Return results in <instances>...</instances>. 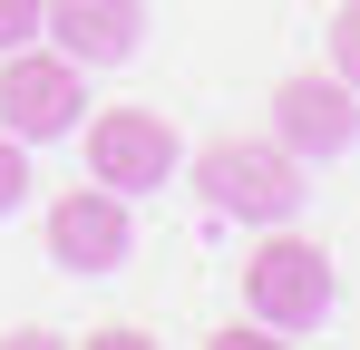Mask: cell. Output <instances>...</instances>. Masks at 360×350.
Returning <instances> with one entry per match:
<instances>
[{"instance_id": "11", "label": "cell", "mask_w": 360, "mask_h": 350, "mask_svg": "<svg viewBox=\"0 0 360 350\" xmlns=\"http://www.w3.org/2000/svg\"><path fill=\"white\" fill-rule=\"evenodd\" d=\"M88 350H146V331H136V321H98V331H88Z\"/></svg>"}, {"instance_id": "2", "label": "cell", "mask_w": 360, "mask_h": 350, "mask_svg": "<svg viewBox=\"0 0 360 350\" xmlns=\"http://www.w3.org/2000/svg\"><path fill=\"white\" fill-rule=\"evenodd\" d=\"M243 311L273 321V331H311V321L331 311V253H321L311 233L273 224L253 253H243Z\"/></svg>"}, {"instance_id": "8", "label": "cell", "mask_w": 360, "mask_h": 350, "mask_svg": "<svg viewBox=\"0 0 360 350\" xmlns=\"http://www.w3.org/2000/svg\"><path fill=\"white\" fill-rule=\"evenodd\" d=\"M331 78H351V88H360V0L331 10Z\"/></svg>"}, {"instance_id": "3", "label": "cell", "mask_w": 360, "mask_h": 350, "mask_svg": "<svg viewBox=\"0 0 360 350\" xmlns=\"http://www.w3.org/2000/svg\"><path fill=\"white\" fill-rule=\"evenodd\" d=\"M78 117H88V68L68 49H0V127L20 136V146H39V136H78Z\"/></svg>"}, {"instance_id": "7", "label": "cell", "mask_w": 360, "mask_h": 350, "mask_svg": "<svg viewBox=\"0 0 360 350\" xmlns=\"http://www.w3.org/2000/svg\"><path fill=\"white\" fill-rule=\"evenodd\" d=\"M39 39H49V49H68L78 68H117V58L146 39V0H49Z\"/></svg>"}, {"instance_id": "5", "label": "cell", "mask_w": 360, "mask_h": 350, "mask_svg": "<svg viewBox=\"0 0 360 350\" xmlns=\"http://www.w3.org/2000/svg\"><path fill=\"white\" fill-rule=\"evenodd\" d=\"M127 253H136V224H127V195L117 185H68L59 205H49V263L59 273H117Z\"/></svg>"}, {"instance_id": "10", "label": "cell", "mask_w": 360, "mask_h": 350, "mask_svg": "<svg viewBox=\"0 0 360 350\" xmlns=\"http://www.w3.org/2000/svg\"><path fill=\"white\" fill-rule=\"evenodd\" d=\"M39 20H49V0H0V49H30Z\"/></svg>"}, {"instance_id": "9", "label": "cell", "mask_w": 360, "mask_h": 350, "mask_svg": "<svg viewBox=\"0 0 360 350\" xmlns=\"http://www.w3.org/2000/svg\"><path fill=\"white\" fill-rule=\"evenodd\" d=\"M20 205H30V146L0 127V214H20Z\"/></svg>"}, {"instance_id": "6", "label": "cell", "mask_w": 360, "mask_h": 350, "mask_svg": "<svg viewBox=\"0 0 360 350\" xmlns=\"http://www.w3.org/2000/svg\"><path fill=\"white\" fill-rule=\"evenodd\" d=\"M273 136H283L292 156H341L360 136V88L331 78V68H321V78H283V88H273Z\"/></svg>"}, {"instance_id": "4", "label": "cell", "mask_w": 360, "mask_h": 350, "mask_svg": "<svg viewBox=\"0 0 360 350\" xmlns=\"http://www.w3.org/2000/svg\"><path fill=\"white\" fill-rule=\"evenodd\" d=\"M88 175L117 185V195H156L185 175V136L156 108H98L88 117Z\"/></svg>"}, {"instance_id": "1", "label": "cell", "mask_w": 360, "mask_h": 350, "mask_svg": "<svg viewBox=\"0 0 360 350\" xmlns=\"http://www.w3.org/2000/svg\"><path fill=\"white\" fill-rule=\"evenodd\" d=\"M185 185L234 224H292L302 214V156L283 136H214L205 156H185Z\"/></svg>"}]
</instances>
